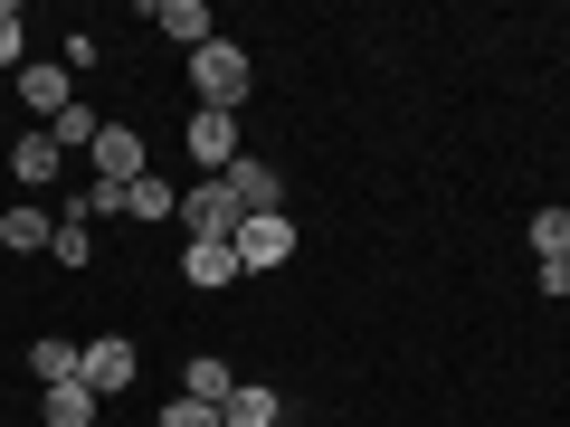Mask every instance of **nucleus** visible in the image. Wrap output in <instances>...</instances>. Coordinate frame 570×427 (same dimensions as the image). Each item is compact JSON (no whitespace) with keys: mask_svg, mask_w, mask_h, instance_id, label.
Instances as JSON below:
<instances>
[{"mask_svg":"<svg viewBox=\"0 0 570 427\" xmlns=\"http://www.w3.org/2000/svg\"><path fill=\"white\" fill-rule=\"evenodd\" d=\"M190 96H200V105H219V115H238V105L257 96V58H247L238 39H209L200 58H190Z\"/></svg>","mask_w":570,"mask_h":427,"instance_id":"nucleus-1","label":"nucleus"},{"mask_svg":"<svg viewBox=\"0 0 570 427\" xmlns=\"http://www.w3.org/2000/svg\"><path fill=\"white\" fill-rule=\"evenodd\" d=\"M181 228H190V247H228V238H238V200H228V181H190L181 190Z\"/></svg>","mask_w":570,"mask_h":427,"instance_id":"nucleus-2","label":"nucleus"},{"mask_svg":"<svg viewBox=\"0 0 570 427\" xmlns=\"http://www.w3.org/2000/svg\"><path fill=\"white\" fill-rule=\"evenodd\" d=\"M190 162H200V181H219V171L228 162H238V152H247V142H238V115H219V105H190Z\"/></svg>","mask_w":570,"mask_h":427,"instance_id":"nucleus-3","label":"nucleus"},{"mask_svg":"<svg viewBox=\"0 0 570 427\" xmlns=\"http://www.w3.org/2000/svg\"><path fill=\"white\" fill-rule=\"evenodd\" d=\"M228 247H238V276H276V266L295 257V219H285V209H276V219H238Z\"/></svg>","mask_w":570,"mask_h":427,"instance_id":"nucleus-4","label":"nucleus"},{"mask_svg":"<svg viewBox=\"0 0 570 427\" xmlns=\"http://www.w3.org/2000/svg\"><path fill=\"white\" fill-rule=\"evenodd\" d=\"M219 181H228V200H238V219H276V209H285L276 162H257V152H238V162H228Z\"/></svg>","mask_w":570,"mask_h":427,"instance_id":"nucleus-5","label":"nucleus"},{"mask_svg":"<svg viewBox=\"0 0 570 427\" xmlns=\"http://www.w3.org/2000/svg\"><path fill=\"white\" fill-rule=\"evenodd\" d=\"M134 370H142V351L124 342V332H96V342H86V370H77V380L96 389V399H124V389H134Z\"/></svg>","mask_w":570,"mask_h":427,"instance_id":"nucleus-6","label":"nucleus"},{"mask_svg":"<svg viewBox=\"0 0 570 427\" xmlns=\"http://www.w3.org/2000/svg\"><path fill=\"white\" fill-rule=\"evenodd\" d=\"M86 162H96V181H124V190L153 171V162H142V133H134V123H105V133L86 142Z\"/></svg>","mask_w":570,"mask_h":427,"instance_id":"nucleus-7","label":"nucleus"},{"mask_svg":"<svg viewBox=\"0 0 570 427\" xmlns=\"http://www.w3.org/2000/svg\"><path fill=\"white\" fill-rule=\"evenodd\" d=\"M20 105H29V115H39V133H48V123H58L67 105H77V86H67V67L29 58V67H20Z\"/></svg>","mask_w":570,"mask_h":427,"instance_id":"nucleus-8","label":"nucleus"},{"mask_svg":"<svg viewBox=\"0 0 570 427\" xmlns=\"http://www.w3.org/2000/svg\"><path fill=\"white\" fill-rule=\"evenodd\" d=\"M153 29H163V39L181 48V58H200V48L219 39V29H209V10H200V0H153Z\"/></svg>","mask_w":570,"mask_h":427,"instance_id":"nucleus-9","label":"nucleus"},{"mask_svg":"<svg viewBox=\"0 0 570 427\" xmlns=\"http://www.w3.org/2000/svg\"><path fill=\"white\" fill-rule=\"evenodd\" d=\"M48 238H58V219H48L39 200H20V209H0V257H39Z\"/></svg>","mask_w":570,"mask_h":427,"instance_id":"nucleus-10","label":"nucleus"},{"mask_svg":"<svg viewBox=\"0 0 570 427\" xmlns=\"http://www.w3.org/2000/svg\"><path fill=\"white\" fill-rule=\"evenodd\" d=\"M29 370H39V389L77 380V370H86V342H77V332H39V342H29Z\"/></svg>","mask_w":570,"mask_h":427,"instance_id":"nucleus-11","label":"nucleus"},{"mask_svg":"<svg viewBox=\"0 0 570 427\" xmlns=\"http://www.w3.org/2000/svg\"><path fill=\"white\" fill-rule=\"evenodd\" d=\"M228 389H238V370H228L219 351H190V361H181V399H200V408H228Z\"/></svg>","mask_w":570,"mask_h":427,"instance_id":"nucleus-12","label":"nucleus"},{"mask_svg":"<svg viewBox=\"0 0 570 427\" xmlns=\"http://www.w3.org/2000/svg\"><path fill=\"white\" fill-rule=\"evenodd\" d=\"M58 162H67L58 133H20V142H10V171H20L29 190H58Z\"/></svg>","mask_w":570,"mask_h":427,"instance_id":"nucleus-13","label":"nucleus"},{"mask_svg":"<svg viewBox=\"0 0 570 427\" xmlns=\"http://www.w3.org/2000/svg\"><path fill=\"white\" fill-rule=\"evenodd\" d=\"M276 418H285V399L266 380H238V389H228V408H219V427H276Z\"/></svg>","mask_w":570,"mask_h":427,"instance_id":"nucleus-14","label":"nucleus"},{"mask_svg":"<svg viewBox=\"0 0 570 427\" xmlns=\"http://www.w3.org/2000/svg\"><path fill=\"white\" fill-rule=\"evenodd\" d=\"M124 219H134V228H163V219H181V190H171V181H153V171H142V181L124 190Z\"/></svg>","mask_w":570,"mask_h":427,"instance_id":"nucleus-15","label":"nucleus"},{"mask_svg":"<svg viewBox=\"0 0 570 427\" xmlns=\"http://www.w3.org/2000/svg\"><path fill=\"white\" fill-rule=\"evenodd\" d=\"M96 408H105V399H96L86 380H58V389L39 399V418H48V427H96Z\"/></svg>","mask_w":570,"mask_h":427,"instance_id":"nucleus-16","label":"nucleus"},{"mask_svg":"<svg viewBox=\"0 0 570 427\" xmlns=\"http://www.w3.org/2000/svg\"><path fill=\"white\" fill-rule=\"evenodd\" d=\"M181 276L200 285V295L209 285H238V247H181Z\"/></svg>","mask_w":570,"mask_h":427,"instance_id":"nucleus-17","label":"nucleus"},{"mask_svg":"<svg viewBox=\"0 0 570 427\" xmlns=\"http://www.w3.org/2000/svg\"><path fill=\"white\" fill-rule=\"evenodd\" d=\"M532 257H542V266H570V209H532Z\"/></svg>","mask_w":570,"mask_h":427,"instance_id":"nucleus-18","label":"nucleus"},{"mask_svg":"<svg viewBox=\"0 0 570 427\" xmlns=\"http://www.w3.org/2000/svg\"><path fill=\"white\" fill-rule=\"evenodd\" d=\"M0 67H10V77L29 67V20H20V0H0Z\"/></svg>","mask_w":570,"mask_h":427,"instance_id":"nucleus-19","label":"nucleus"},{"mask_svg":"<svg viewBox=\"0 0 570 427\" xmlns=\"http://www.w3.org/2000/svg\"><path fill=\"white\" fill-rule=\"evenodd\" d=\"M48 133H58V152H77V142H96V133H105V123H96V105H67V115H58V123H48Z\"/></svg>","mask_w":570,"mask_h":427,"instance_id":"nucleus-20","label":"nucleus"},{"mask_svg":"<svg viewBox=\"0 0 570 427\" xmlns=\"http://www.w3.org/2000/svg\"><path fill=\"white\" fill-rule=\"evenodd\" d=\"M48 257H58V266H86V257H96V238H86V219H58V238H48Z\"/></svg>","mask_w":570,"mask_h":427,"instance_id":"nucleus-21","label":"nucleus"},{"mask_svg":"<svg viewBox=\"0 0 570 427\" xmlns=\"http://www.w3.org/2000/svg\"><path fill=\"white\" fill-rule=\"evenodd\" d=\"M163 427H219V408H200V399H171V408H163Z\"/></svg>","mask_w":570,"mask_h":427,"instance_id":"nucleus-22","label":"nucleus"},{"mask_svg":"<svg viewBox=\"0 0 570 427\" xmlns=\"http://www.w3.org/2000/svg\"><path fill=\"white\" fill-rule=\"evenodd\" d=\"M276 427H295V418H276Z\"/></svg>","mask_w":570,"mask_h":427,"instance_id":"nucleus-23","label":"nucleus"}]
</instances>
